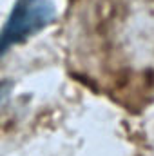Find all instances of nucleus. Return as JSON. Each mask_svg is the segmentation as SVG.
<instances>
[{
	"label": "nucleus",
	"mask_w": 154,
	"mask_h": 156,
	"mask_svg": "<svg viewBox=\"0 0 154 156\" xmlns=\"http://www.w3.org/2000/svg\"><path fill=\"white\" fill-rule=\"evenodd\" d=\"M54 15L56 11L51 0H16L0 31V55L42 31L54 20Z\"/></svg>",
	"instance_id": "f257e3e1"
}]
</instances>
